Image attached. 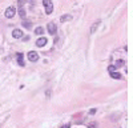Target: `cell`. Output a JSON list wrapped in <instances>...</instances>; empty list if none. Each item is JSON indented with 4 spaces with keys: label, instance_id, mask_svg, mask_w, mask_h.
Segmentation results:
<instances>
[{
    "label": "cell",
    "instance_id": "obj_1",
    "mask_svg": "<svg viewBox=\"0 0 133 128\" xmlns=\"http://www.w3.org/2000/svg\"><path fill=\"white\" fill-rule=\"evenodd\" d=\"M43 4L45 8V13L47 15H51L53 11V4H52V0H43Z\"/></svg>",
    "mask_w": 133,
    "mask_h": 128
},
{
    "label": "cell",
    "instance_id": "obj_2",
    "mask_svg": "<svg viewBox=\"0 0 133 128\" xmlns=\"http://www.w3.org/2000/svg\"><path fill=\"white\" fill-rule=\"evenodd\" d=\"M4 15H5V18H8V19H12L13 16L16 15V7H13V5H12V7H8Z\"/></svg>",
    "mask_w": 133,
    "mask_h": 128
},
{
    "label": "cell",
    "instance_id": "obj_3",
    "mask_svg": "<svg viewBox=\"0 0 133 128\" xmlns=\"http://www.w3.org/2000/svg\"><path fill=\"white\" fill-rule=\"evenodd\" d=\"M47 28H48V32L51 33V35H55L56 33V31H57V28H56V24L55 23H48V25H47Z\"/></svg>",
    "mask_w": 133,
    "mask_h": 128
},
{
    "label": "cell",
    "instance_id": "obj_4",
    "mask_svg": "<svg viewBox=\"0 0 133 128\" xmlns=\"http://www.w3.org/2000/svg\"><path fill=\"white\" fill-rule=\"evenodd\" d=\"M28 59H29L31 61H37L39 60V53L35 52V51H31V52H28Z\"/></svg>",
    "mask_w": 133,
    "mask_h": 128
},
{
    "label": "cell",
    "instance_id": "obj_5",
    "mask_svg": "<svg viewBox=\"0 0 133 128\" xmlns=\"http://www.w3.org/2000/svg\"><path fill=\"white\" fill-rule=\"evenodd\" d=\"M47 43H48L47 38H40V39H37V40H36V45H37V47H44Z\"/></svg>",
    "mask_w": 133,
    "mask_h": 128
},
{
    "label": "cell",
    "instance_id": "obj_6",
    "mask_svg": "<svg viewBox=\"0 0 133 128\" xmlns=\"http://www.w3.org/2000/svg\"><path fill=\"white\" fill-rule=\"evenodd\" d=\"M19 5H20V8H19V15L21 16V19L25 18V11L24 8H23V0H19Z\"/></svg>",
    "mask_w": 133,
    "mask_h": 128
},
{
    "label": "cell",
    "instance_id": "obj_7",
    "mask_svg": "<svg viewBox=\"0 0 133 128\" xmlns=\"http://www.w3.org/2000/svg\"><path fill=\"white\" fill-rule=\"evenodd\" d=\"M12 36H13V38H15V39H20L21 36H23V32H21L20 30H13V32H12Z\"/></svg>",
    "mask_w": 133,
    "mask_h": 128
},
{
    "label": "cell",
    "instance_id": "obj_8",
    "mask_svg": "<svg viewBox=\"0 0 133 128\" xmlns=\"http://www.w3.org/2000/svg\"><path fill=\"white\" fill-rule=\"evenodd\" d=\"M69 20H72V16H71V15H63V16L60 18V21H63V23L69 21Z\"/></svg>",
    "mask_w": 133,
    "mask_h": 128
},
{
    "label": "cell",
    "instance_id": "obj_9",
    "mask_svg": "<svg viewBox=\"0 0 133 128\" xmlns=\"http://www.w3.org/2000/svg\"><path fill=\"white\" fill-rule=\"evenodd\" d=\"M98 25H100V20H97V21L95 23V24L92 25V28H90V33H95V32H96V30L98 28Z\"/></svg>",
    "mask_w": 133,
    "mask_h": 128
},
{
    "label": "cell",
    "instance_id": "obj_10",
    "mask_svg": "<svg viewBox=\"0 0 133 128\" xmlns=\"http://www.w3.org/2000/svg\"><path fill=\"white\" fill-rule=\"evenodd\" d=\"M16 58H18V63H19V65H24V61H23V53H18L16 55Z\"/></svg>",
    "mask_w": 133,
    "mask_h": 128
},
{
    "label": "cell",
    "instance_id": "obj_11",
    "mask_svg": "<svg viewBox=\"0 0 133 128\" xmlns=\"http://www.w3.org/2000/svg\"><path fill=\"white\" fill-rule=\"evenodd\" d=\"M23 27H25L27 30H31V28H32V23L28 21V20H24L23 21Z\"/></svg>",
    "mask_w": 133,
    "mask_h": 128
},
{
    "label": "cell",
    "instance_id": "obj_12",
    "mask_svg": "<svg viewBox=\"0 0 133 128\" xmlns=\"http://www.w3.org/2000/svg\"><path fill=\"white\" fill-rule=\"evenodd\" d=\"M35 33H36V35H43V33H44V28L43 27H37L35 30Z\"/></svg>",
    "mask_w": 133,
    "mask_h": 128
},
{
    "label": "cell",
    "instance_id": "obj_13",
    "mask_svg": "<svg viewBox=\"0 0 133 128\" xmlns=\"http://www.w3.org/2000/svg\"><path fill=\"white\" fill-rule=\"evenodd\" d=\"M111 76L113 79H121V73L120 72H111Z\"/></svg>",
    "mask_w": 133,
    "mask_h": 128
},
{
    "label": "cell",
    "instance_id": "obj_14",
    "mask_svg": "<svg viewBox=\"0 0 133 128\" xmlns=\"http://www.w3.org/2000/svg\"><path fill=\"white\" fill-rule=\"evenodd\" d=\"M124 63H125L124 60H117V61H116V67H123Z\"/></svg>",
    "mask_w": 133,
    "mask_h": 128
},
{
    "label": "cell",
    "instance_id": "obj_15",
    "mask_svg": "<svg viewBox=\"0 0 133 128\" xmlns=\"http://www.w3.org/2000/svg\"><path fill=\"white\" fill-rule=\"evenodd\" d=\"M88 127L89 128H96V127H97V123H89Z\"/></svg>",
    "mask_w": 133,
    "mask_h": 128
},
{
    "label": "cell",
    "instance_id": "obj_16",
    "mask_svg": "<svg viewBox=\"0 0 133 128\" xmlns=\"http://www.w3.org/2000/svg\"><path fill=\"white\" fill-rule=\"evenodd\" d=\"M115 65H109V68H108V71H109V72H115Z\"/></svg>",
    "mask_w": 133,
    "mask_h": 128
},
{
    "label": "cell",
    "instance_id": "obj_17",
    "mask_svg": "<svg viewBox=\"0 0 133 128\" xmlns=\"http://www.w3.org/2000/svg\"><path fill=\"white\" fill-rule=\"evenodd\" d=\"M61 128H71V126H69V124H67V126H63Z\"/></svg>",
    "mask_w": 133,
    "mask_h": 128
}]
</instances>
